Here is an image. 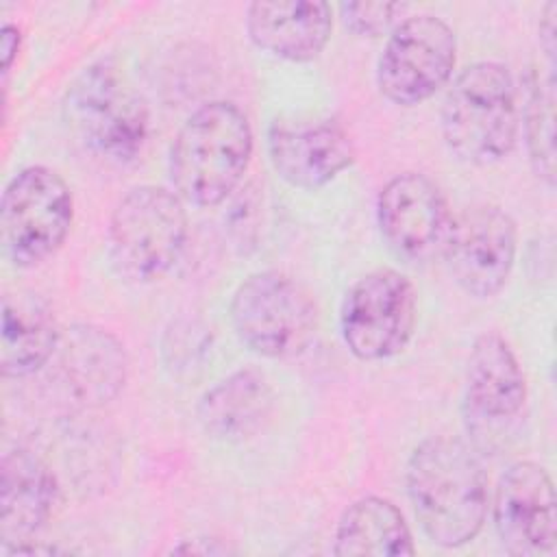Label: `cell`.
Masks as SVG:
<instances>
[{"label":"cell","instance_id":"6da1fadb","mask_svg":"<svg viewBox=\"0 0 557 557\" xmlns=\"http://www.w3.org/2000/svg\"><path fill=\"white\" fill-rule=\"evenodd\" d=\"M407 494L426 537L444 548L472 542L487 516V476L474 448L433 435L407 461Z\"/></svg>","mask_w":557,"mask_h":557},{"label":"cell","instance_id":"7a4b0ae2","mask_svg":"<svg viewBox=\"0 0 557 557\" xmlns=\"http://www.w3.org/2000/svg\"><path fill=\"white\" fill-rule=\"evenodd\" d=\"M246 113L226 100L196 109L170 148V178L183 202L215 207L242 183L252 157Z\"/></svg>","mask_w":557,"mask_h":557},{"label":"cell","instance_id":"3957f363","mask_svg":"<svg viewBox=\"0 0 557 557\" xmlns=\"http://www.w3.org/2000/svg\"><path fill=\"white\" fill-rule=\"evenodd\" d=\"M442 137L450 154L470 165L505 159L518 139L516 85L498 61L463 67L442 102Z\"/></svg>","mask_w":557,"mask_h":557},{"label":"cell","instance_id":"277c9868","mask_svg":"<svg viewBox=\"0 0 557 557\" xmlns=\"http://www.w3.org/2000/svg\"><path fill=\"white\" fill-rule=\"evenodd\" d=\"M63 115L74 137L111 163H131L148 139V104L109 59L85 67L70 85Z\"/></svg>","mask_w":557,"mask_h":557},{"label":"cell","instance_id":"5b68a950","mask_svg":"<svg viewBox=\"0 0 557 557\" xmlns=\"http://www.w3.org/2000/svg\"><path fill=\"white\" fill-rule=\"evenodd\" d=\"M109 257L115 272L133 283L161 278L183 255L187 211L178 194L137 185L115 205L109 220Z\"/></svg>","mask_w":557,"mask_h":557},{"label":"cell","instance_id":"8992f818","mask_svg":"<svg viewBox=\"0 0 557 557\" xmlns=\"http://www.w3.org/2000/svg\"><path fill=\"white\" fill-rule=\"evenodd\" d=\"M231 322L239 342L268 359L302 355L315 337L318 309L309 292L278 270L255 272L231 298Z\"/></svg>","mask_w":557,"mask_h":557},{"label":"cell","instance_id":"52a82bcc","mask_svg":"<svg viewBox=\"0 0 557 557\" xmlns=\"http://www.w3.org/2000/svg\"><path fill=\"white\" fill-rule=\"evenodd\" d=\"M74 218L67 183L52 168L28 165L2 191L0 231L4 257L15 268H35L65 242Z\"/></svg>","mask_w":557,"mask_h":557},{"label":"cell","instance_id":"ba28073f","mask_svg":"<svg viewBox=\"0 0 557 557\" xmlns=\"http://www.w3.org/2000/svg\"><path fill=\"white\" fill-rule=\"evenodd\" d=\"M418 302L413 283L398 270L379 268L357 278L339 309L346 348L361 361L403 352L413 335Z\"/></svg>","mask_w":557,"mask_h":557},{"label":"cell","instance_id":"9c48e42d","mask_svg":"<svg viewBox=\"0 0 557 557\" xmlns=\"http://www.w3.org/2000/svg\"><path fill=\"white\" fill-rule=\"evenodd\" d=\"M455 61L453 28L429 13L409 15L387 35L376 63V85L389 102L413 107L450 81Z\"/></svg>","mask_w":557,"mask_h":557},{"label":"cell","instance_id":"30bf717a","mask_svg":"<svg viewBox=\"0 0 557 557\" xmlns=\"http://www.w3.org/2000/svg\"><path fill=\"white\" fill-rule=\"evenodd\" d=\"M440 252L466 294L492 298L505 287L516 263V222L496 205L466 207L450 215Z\"/></svg>","mask_w":557,"mask_h":557},{"label":"cell","instance_id":"8fae6325","mask_svg":"<svg viewBox=\"0 0 557 557\" xmlns=\"http://www.w3.org/2000/svg\"><path fill=\"white\" fill-rule=\"evenodd\" d=\"M527 400L524 372L496 331L481 333L468 357L463 413L468 431L476 440H492L505 431L522 411Z\"/></svg>","mask_w":557,"mask_h":557},{"label":"cell","instance_id":"7c38bea8","mask_svg":"<svg viewBox=\"0 0 557 557\" xmlns=\"http://www.w3.org/2000/svg\"><path fill=\"white\" fill-rule=\"evenodd\" d=\"M450 213L440 187L420 172L389 178L376 198V222L387 248L409 263L442 250Z\"/></svg>","mask_w":557,"mask_h":557},{"label":"cell","instance_id":"4fadbf2b","mask_svg":"<svg viewBox=\"0 0 557 557\" xmlns=\"http://www.w3.org/2000/svg\"><path fill=\"white\" fill-rule=\"evenodd\" d=\"M494 527L503 548L518 557L553 553L557 540L555 487L535 461H516L494 492Z\"/></svg>","mask_w":557,"mask_h":557},{"label":"cell","instance_id":"5bb4252c","mask_svg":"<svg viewBox=\"0 0 557 557\" xmlns=\"http://www.w3.org/2000/svg\"><path fill=\"white\" fill-rule=\"evenodd\" d=\"M268 157L285 183L313 191L352 165L355 146L337 120H276L268 128Z\"/></svg>","mask_w":557,"mask_h":557},{"label":"cell","instance_id":"9a60e30c","mask_svg":"<svg viewBox=\"0 0 557 557\" xmlns=\"http://www.w3.org/2000/svg\"><path fill=\"white\" fill-rule=\"evenodd\" d=\"M61 503V485L50 466L26 448L0 461V537L11 550L26 546L50 522Z\"/></svg>","mask_w":557,"mask_h":557},{"label":"cell","instance_id":"2e32d148","mask_svg":"<svg viewBox=\"0 0 557 557\" xmlns=\"http://www.w3.org/2000/svg\"><path fill=\"white\" fill-rule=\"evenodd\" d=\"M333 11L322 0H259L246 9L250 41L283 61L305 63L329 44Z\"/></svg>","mask_w":557,"mask_h":557},{"label":"cell","instance_id":"e0dca14e","mask_svg":"<svg viewBox=\"0 0 557 557\" xmlns=\"http://www.w3.org/2000/svg\"><path fill=\"white\" fill-rule=\"evenodd\" d=\"M59 363L67 392L85 407L113 400L128 374L124 344L94 324H74L61 333Z\"/></svg>","mask_w":557,"mask_h":557},{"label":"cell","instance_id":"ac0fdd59","mask_svg":"<svg viewBox=\"0 0 557 557\" xmlns=\"http://www.w3.org/2000/svg\"><path fill=\"white\" fill-rule=\"evenodd\" d=\"M274 409V389L257 368H239L211 385L198 400L196 416L202 431L220 442L255 437Z\"/></svg>","mask_w":557,"mask_h":557},{"label":"cell","instance_id":"d6986e66","mask_svg":"<svg viewBox=\"0 0 557 557\" xmlns=\"http://www.w3.org/2000/svg\"><path fill=\"white\" fill-rule=\"evenodd\" d=\"M61 331L50 302L33 289L2 296L0 372L22 379L37 372L59 348Z\"/></svg>","mask_w":557,"mask_h":557},{"label":"cell","instance_id":"ffe728a7","mask_svg":"<svg viewBox=\"0 0 557 557\" xmlns=\"http://www.w3.org/2000/svg\"><path fill=\"white\" fill-rule=\"evenodd\" d=\"M333 553L403 557L413 555V537L400 509L381 496H363L350 503L337 520Z\"/></svg>","mask_w":557,"mask_h":557},{"label":"cell","instance_id":"44dd1931","mask_svg":"<svg viewBox=\"0 0 557 557\" xmlns=\"http://www.w3.org/2000/svg\"><path fill=\"white\" fill-rule=\"evenodd\" d=\"M522 128L529 161L540 178L555 185V76H537L531 83L522 111Z\"/></svg>","mask_w":557,"mask_h":557},{"label":"cell","instance_id":"7402d4cb","mask_svg":"<svg viewBox=\"0 0 557 557\" xmlns=\"http://www.w3.org/2000/svg\"><path fill=\"white\" fill-rule=\"evenodd\" d=\"M407 4L400 2H348L339 4L344 26L359 37H381L400 24Z\"/></svg>","mask_w":557,"mask_h":557},{"label":"cell","instance_id":"603a6c76","mask_svg":"<svg viewBox=\"0 0 557 557\" xmlns=\"http://www.w3.org/2000/svg\"><path fill=\"white\" fill-rule=\"evenodd\" d=\"M555 17H557V2H548L542 11L540 20V46L548 59V65L555 67Z\"/></svg>","mask_w":557,"mask_h":557},{"label":"cell","instance_id":"cb8c5ba5","mask_svg":"<svg viewBox=\"0 0 557 557\" xmlns=\"http://www.w3.org/2000/svg\"><path fill=\"white\" fill-rule=\"evenodd\" d=\"M20 44H22V33L15 24L4 22L2 26V74L7 76L20 54Z\"/></svg>","mask_w":557,"mask_h":557}]
</instances>
